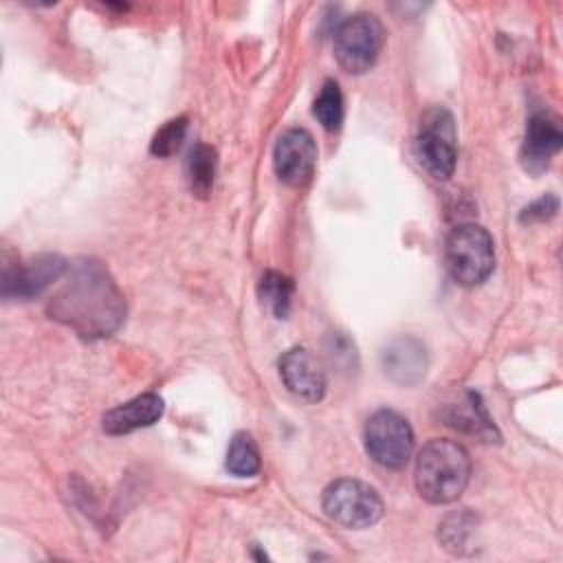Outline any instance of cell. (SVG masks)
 I'll list each match as a JSON object with an SVG mask.
<instances>
[{"mask_svg":"<svg viewBox=\"0 0 563 563\" xmlns=\"http://www.w3.org/2000/svg\"><path fill=\"white\" fill-rule=\"evenodd\" d=\"M444 266L460 286L484 284L495 268V242L490 233L475 222L451 229L444 242Z\"/></svg>","mask_w":563,"mask_h":563,"instance_id":"cell-3","label":"cell"},{"mask_svg":"<svg viewBox=\"0 0 563 563\" xmlns=\"http://www.w3.org/2000/svg\"><path fill=\"white\" fill-rule=\"evenodd\" d=\"M227 471L235 477H253L262 468L260 449L251 433L238 431L227 449Z\"/></svg>","mask_w":563,"mask_h":563,"instance_id":"cell-17","label":"cell"},{"mask_svg":"<svg viewBox=\"0 0 563 563\" xmlns=\"http://www.w3.org/2000/svg\"><path fill=\"white\" fill-rule=\"evenodd\" d=\"M561 145L563 132L559 128V121L548 112H534L526 125L519 163L528 174L539 176L550 167V161L554 158V154H559Z\"/></svg>","mask_w":563,"mask_h":563,"instance_id":"cell-10","label":"cell"},{"mask_svg":"<svg viewBox=\"0 0 563 563\" xmlns=\"http://www.w3.org/2000/svg\"><path fill=\"white\" fill-rule=\"evenodd\" d=\"M380 365L389 380L409 387L422 380L429 358L424 345L418 339L398 336L380 352Z\"/></svg>","mask_w":563,"mask_h":563,"instance_id":"cell-12","label":"cell"},{"mask_svg":"<svg viewBox=\"0 0 563 563\" xmlns=\"http://www.w3.org/2000/svg\"><path fill=\"white\" fill-rule=\"evenodd\" d=\"M323 512L339 526L350 530H365L374 526L383 512V499L369 484L352 477L334 479L321 495Z\"/></svg>","mask_w":563,"mask_h":563,"instance_id":"cell-5","label":"cell"},{"mask_svg":"<svg viewBox=\"0 0 563 563\" xmlns=\"http://www.w3.org/2000/svg\"><path fill=\"white\" fill-rule=\"evenodd\" d=\"M163 398L158 394H141L110 411H106L101 427L106 433L110 435H125L130 431L150 427L154 422H158V418L163 416Z\"/></svg>","mask_w":563,"mask_h":563,"instance_id":"cell-13","label":"cell"},{"mask_svg":"<svg viewBox=\"0 0 563 563\" xmlns=\"http://www.w3.org/2000/svg\"><path fill=\"white\" fill-rule=\"evenodd\" d=\"M473 526H475V517L471 512H455V515H449L440 530H438V537L442 541V545L453 552V554H462L468 545V537L473 534Z\"/></svg>","mask_w":563,"mask_h":563,"instance_id":"cell-19","label":"cell"},{"mask_svg":"<svg viewBox=\"0 0 563 563\" xmlns=\"http://www.w3.org/2000/svg\"><path fill=\"white\" fill-rule=\"evenodd\" d=\"M442 418L449 427L460 429L471 435H477L484 442H499L497 427L493 424L477 391H466L462 400H457L444 409Z\"/></svg>","mask_w":563,"mask_h":563,"instance_id":"cell-14","label":"cell"},{"mask_svg":"<svg viewBox=\"0 0 563 563\" xmlns=\"http://www.w3.org/2000/svg\"><path fill=\"white\" fill-rule=\"evenodd\" d=\"M559 211V198L554 194H545L539 200L530 202L528 207L521 209L519 213V222L523 224H532V222H545L550 218H554Z\"/></svg>","mask_w":563,"mask_h":563,"instance_id":"cell-21","label":"cell"},{"mask_svg":"<svg viewBox=\"0 0 563 563\" xmlns=\"http://www.w3.org/2000/svg\"><path fill=\"white\" fill-rule=\"evenodd\" d=\"M275 174L288 187H303L317 167V143L303 128L286 130L273 152Z\"/></svg>","mask_w":563,"mask_h":563,"instance_id":"cell-8","label":"cell"},{"mask_svg":"<svg viewBox=\"0 0 563 563\" xmlns=\"http://www.w3.org/2000/svg\"><path fill=\"white\" fill-rule=\"evenodd\" d=\"M257 295L262 303L277 317L286 319L292 310V297H295V282L277 271H266L260 279Z\"/></svg>","mask_w":563,"mask_h":563,"instance_id":"cell-16","label":"cell"},{"mask_svg":"<svg viewBox=\"0 0 563 563\" xmlns=\"http://www.w3.org/2000/svg\"><path fill=\"white\" fill-rule=\"evenodd\" d=\"M367 455L383 468H405L413 453V429L394 409L374 411L363 429Z\"/></svg>","mask_w":563,"mask_h":563,"instance_id":"cell-7","label":"cell"},{"mask_svg":"<svg viewBox=\"0 0 563 563\" xmlns=\"http://www.w3.org/2000/svg\"><path fill=\"white\" fill-rule=\"evenodd\" d=\"M68 262L59 255H40L26 264L15 262L2 271V297L31 299L48 288L53 282L62 279Z\"/></svg>","mask_w":563,"mask_h":563,"instance_id":"cell-9","label":"cell"},{"mask_svg":"<svg viewBox=\"0 0 563 563\" xmlns=\"http://www.w3.org/2000/svg\"><path fill=\"white\" fill-rule=\"evenodd\" d=\"M385 44V29L374 13L347 15L334 31V57L345 73H367Z\"/></svg>","mask_w":563,"mask_h":563,"instance_id":"cell-6","label":"cell"},{"mask_svg":"<svg viewBox=\"0 0 563 563\" xmlns=\"http://www.w3.org/2000/svg\"><path fill=\"white\" fill-rule=\"evenodd\" d=\"M187 128H189V119L183 114V117H176V119H169L163 128L156 130V134L152 136V143H150V152L158 158H165V156H172L174 152H178V147L183 145L185 141V134H187Z\"/></svg>","mask_w":563,"mask_h":563,"instance_id":"cell-20","label":"cell"},{"mask_svg":"<svg viewBox=\"0 0 563 563\" xmlns=\"http://www.w3.org/2000/svg\"><path fill=\"white\" fill-rule=\"evenodd\" d=\"M471 479V457L462 444L449 438L429 440L418 457L413 482L429 504L455 501Z\"/></svg>","mask_w":563,"mask_h":563,"instance_id":"cell-2","label":"cell"},{"mask_svg":"<svg viewBox=\"0 0 563 563\" xmlns=\"http://www.w3.org/2000/svg\"><path fill=\"white\" fill-rule=\"evenodd\" d=\"M317 121L323 125V130L328 132H336L343 123V114H345V108H343V95H341V88L334 79H325L323 86H321V92L319 97L314 99V108H312Z\"/></svg>","mask_w":563,"mask_h":563,"instance_id":"cell-18","label":"cell"},{"mask_svg":"<svg viewBox=\"0 0 563 563\" xmlns=\"http://www.w3.org/2000/svg\"><path fill=\"white\" fill-rule=\"evenodd\" d=\"M216 167H218V156L216 150L207 143H196L189 150L187 156V183L194 196L207 198L213 189V178H216Z\"/></svg>","mask_w":563,"mask_h":563,"instance_id":"cell-15","label":"cell"},{"mask_svg":"<svg viewBox=\"0 0 563 563\" xmlns=\"http://www.w3.org/2000/svg\"><path fill=\"white\" fill-rule=\"evenodd\" d=\"M455 121L446 108H431L420 119L413 139V156L435 180H449L457 163Z\"/></svg>","mask_w":563,"mask_h":563,"instance_id":"cell-4","label":"cell"},{"mask_svg":"<svg viewBox=\"0 0 563 563\" xmlns=\"http://www.w3.org/2000/svg\"><path fill=\"white\" fill-rule=\"evenodd\" d=\"M279 376L286 389L303 400L317 402L325 396L328 378L321 361L306 347H290L279 358Z\"/></svg>","mask_w":563,"mask_h":563,"instance_id":"cell-11","label":"cell"},{"mask_svg":"<svg viewBox=\"0 0 563 563\" xmlns=\"http://www.w3.org/2000/svg\"><path fill=\"white\" fill-rule=\"evenodd\" d=\"M46 310L51 319L68 325L81 339H103L121 325L125 301L110 271L88 257L68 264Z\"/></svg>","mask_w":563,"mask_h":563,"instance_id":"cell-1","label":"cell"}]
</instances>
